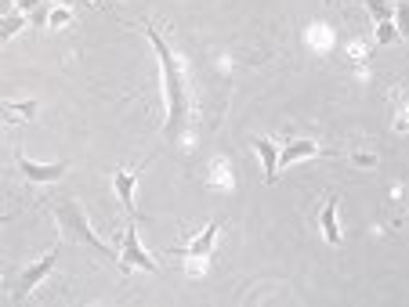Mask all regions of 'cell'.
<instances>
[{
  "instance_id": "6da1fadb",
  "label": "cell",
  "mask_w": 409,
  "mask_h": 307,
  "mask_svg": "<svg viewBox=\"0 0 409 307\" xmlns=\"http://www.w3.org/2000/svg\"><path fill=\"white\" fill-rule=\"evenodd\" d=\"M145 36H149V44L156 47L160 54V76H163V98H167V141H178V134L181 127H185V113H189V98H185V73H181V58L171 51V44L160 36L156 25H142Z\"/></svg>"
},
{
  "instance_id": "7a4b0ae2",
  "label": "cell",
  "mask_w": 409,
  "mask_h": 307,
  "mask_svg": "<svg viewBox=\"0 0 409 307\" xmlns=\"http://www.w3.org/2000/svg\"><path fill=\"white\" fill-rule=\"evenodd\" d=\"M54 220H59V228H62L65 235H73V239H80L83 246H91L98 257H105V260H116V253H112V246H105V242L94 235V228L87 225V217H83L80 203H73V199H65V203H54Z\"/></svg>"
},
{
  "instance_id": "3957f363",
  "label": "cell",
  "mask_w": 409,
  "mask_h": 307,
  "mask_svg": "<svg viewBox=\"0 0 409 307\" xmlns=\"http://www.w3.org/2000/svg\"><path fill=\"white\" fill-rule=\"evenodd\" d=\"M116 264H120V271H123V275H127V271H134V268H142V271H156V268H160L156 257L145 253L142 242H138V228H134V220H131V228L123 231V253L116 257Z\"/></svg>"
},
{
  "instance_id": "277c9868",
  "label": "cell",
  "mask_w": 409,
  "mask_h": 307,
  "mask_svg": "<svg viewBox=\"0 0 409 307\" xmlns=\"http://www.w3.org/2000/svg\"><path fill=\"white\" fill-rule=\"evenodd\" d=\"M59 257H62V246H54L48 257H40L36 264H30V268H25V275L19 278V293H15V297H30V293H33V289H36V286H40V282H44V278L54 271Z\"/></svg>"
},
{
  "instance_id": "5b68a950",
  "label": "cell",
  "mask_w": 409,
  "mask_h": 307,
  "mask_svg": "<svg viewBox=\"0 0 409 307\" xmlns=\"http://www.w3.org/2000/svg\"><path fill=\"white\" fill-rule=\"evenodd\" d=\"M19 170H22V177L44 185V181H59L65 174V163H33L30 156H19Z\"/></svg>"
},
{
  "instance_id": "8992f818",
  "label": "cell",
  "mask_w": 409,
  "mask_h": 307,
  "mask_svg": "<svg viewBox=\"0 0 409 307\" xmlns=\"http://www.w3.org/2000/svg\"><path fill=\"white\" fill-rule=\"evenodd\" d=\"M138 174H142V166L138 170H116L112 174V188H116V195H120V206L131 217H138L134 214V185H138Z\"/></svg>"
},
{
  "instance_id": "52a82bcc",
  "label": "cell",
  "mask_w": 409,
  "mask_h": 307,
  "mask_svg": "<svg viewBox=\"0 0 409 307\" xmlns=\"http://www.w3.org/2000/svg\"><path fill=\"white\" fill-rule=\"evenodd\" d=\"M319 141H312V137H297V141H290L286 148H279V166H293V163H301V159H312L319 156Z\"/></svg>"
},
{
  "instance_id": "ba28073f",
  "label": "cell",
  "mask_w": 409,
  "mask_h": 307,
  "mask_svg": "<svg viewBox=\"0 0 409 307\" xmlns=\"http://www.w3.org/2000/svg\"><path fill=\"white\" fill-rule=\"evenodd\" d=\"M250 145H253V152L261 156V163H264V181L272 185L275 174H279V145L268 141V137H250Z\"/></svg>"
},
{
  "instance_id": "9c48e42d",
  "label": "cell",
  "mask_w": 409,
  "mask_h": 307,
  "mask_svg": "<svg viewBox=\"0 0 409 307\" xmlns=\"http://www.w3.org/2000/svg\"><path fill=\"white\" fill-rule=\"evenodd\" d=\"M218 231H221V220H210V225H207V228H203V231L189 242L185 253H189V257H210V246H214Z\"/></svg>"
},
{
  "instance_id": "30bf717a",
  "label": "cell",
  "mask_w": 409,
  "mask_h": 307,
  "mask_svg": "<svg viewBox=\"0 0 409 307\" xmlns=\"http://www.w3.org/2000/svg\"><path fill=\"white\" fill-rule=\"evenodd\" d=\"M36 116V102H0V123H22Z\"/></svg>"
},
{
  "instance_id": "8fae6325",
  "label": "cell",
  "mask_w": 409,
  "mask_h": 307,
  "mask_svg": "<svg viewBox=\"0 0 409 307\" xmlns=\"http://www.w3.org/2000/svg\"><path fill=\"white\" fill-rule=\"evenodd\" d=\"M304 44L312 51H330L333 47V30H330V25H322V22H312V25H308V33H304Z\"/></svg>"
},
{
  "instance_id": "7c38bea8",
  "label": "cell",
  "mask_w": 409,
  "mask_h": 307,
  "mask_svg": "<svg viewBox=\"0 0 409 307\" xmlns=\"http://www.w3.org/2000/svg\"><path fill=\"white\" fill-rule=\"evenodd\" d=\"M319 225H322V235H326V242H330V246L341 242V225H337V199H330L326 206H322Z\"/></svg>"
},
{
  "instance_id": "4fadbf2b",
  "label": "cell",
  "mask_w": 409,
  "mask_h": 307,
  "mask_svg": "<svg viewBox=\"0 0 409 307\" xmlns=\"http://www.w3.org/2000/svg\"><path fill=\"white\" fill-rule=\"evenodd\" d=\"M210 185L214 188H221V192H229L235 181H232V166H229V159H214L210 163Z\"/></svg>"
},
{
  "instance_id": "5bb4252c",
  "label": "cell",
  "mask_w": 409,
  "mask_h": 307,
  "mask_svg": "<svg viewBox=\"0 0 409 307\" xmlns=\"http://www.w3.org/2000/svg\"><path fill=\"white\" fill-rule=\"evenodd\" d=\"M22 25H25V15H22V11H8V15L0 19V40H11V36L22 30Z\"/></svg>"
},
{
  "instance_id": "9a60e30c",
  "label": "cell",
  "mask_w": 409,
  "mask_h": 307,
  "mask_svg": "<svg viewBox=\"0 0 409 307\" xmlns=\"http://www.w3.org/2000/svg\"><path fill=\"white\" fill-rule=\"evenodd\" d=\"M366 11H370L373 22H391L395 19V4H388V0H366Z\"/></svg>"
},
{
  "instance_id": "2e32d148",
  "label": "cell",
  "mask_w": 409,
  "mask_h": 307,
  "mask_svg": "<svg viewBox=\"0 0 409 307\" xmlns=\"http://www.w3.org/2000/svg\"><path fill=\"white\" fill-rule=\"evenodd\" d=\"M73 22V11H69L65 4H54L48 8V30H62V25Z\"/></svg>"
},
{
  "instance_id": "e0dca14e",
  "label": "cell",
  "mask_w": 409,
  "mask_h": 307,
  "mask_svg": "<svg viewBox=\"0 0 409 307\" xmlns=\"http://www.w3.org/2000/svg\"><path fill=\"white\" fill-rule=\"evenodd\" d=\"M377 44H395V36H399V30H395V22H377Z\"/></svg>"
},
{
  "instance_id": "ac0fdd59",
  "label": "cell",
  "mask_w": 409,
  "mask_h": 307,
  "mask_svg": "<svg viewBox=\"0 0 409 307\" xmlns=\"http://www.w3.org/2000/svg\"><path fill=\"white\" fill-rule=\"evenodd\" d=\"M207 264H210V257H185V268H189V275H192V278L207 275Z\"/></svg>"
},
{
  "instance_id": "d6986e66",
  "label": "cell",
  "mask_w": 409,
  "mask_h": 307,
  "mask_svg": "<svg viewBox=\"0 0 409 307\" xmlns=\"http://www.w3.org/2000/svg\"><path fill=\"white\" fill-rule=\"evenodd\" d=\"M348 58H355L362 65L366 58H370V51H366V44H359V40H351V44H348Z\"/></svg>"
},
{
  "instance_id": "ffe728a7",
  "label": "cell",
  "mask_w": 409,
  "mask_h": 307,
  "mask_svg": "<svg viewBox=\"0 0 409 307\" xmlns=\"http://www.w3.org/2000/svg\"><path fill=\"white\" fill-rule=\"evenodd\" d=\"M355 163H359V166H373V163H377V156H366V152H359Z\"/></svg>"
},
{
  "instance_id": "44dd1931",
  "label": "cell",
  "mask_w": 409,
  "mask_h": 307,
  "mask_svg": "<svg viewBox=\"0 0 409 307\" xmlns=\"http://www.w3.org/2000/svg\"><path fill=\"white\" fill-rule=\"evenodd\" d=\"M11 4H19V8H22V11H33V8H36V4H40V0H11Z\"/></svg>"
},
{
  "instance_id": "7402d4cb",
  "label": "cell",
  "mask_w": 409,
  "mask_h": 307,
  "mask_svg": "<svg viewBox=\"0 0 409 307\" xmlns=\"http://www.w3.org/2000/svg\"><path fill=\"white\" fill-rule=\"evenodd\" d=\"M8 11H15V8H11V0H0V19H4Z\"/></svg>"
},
{
  "instance_id": "603a6c76",
  "label": "cell",
  "mask_w": 409,
  "mask_h": 307,
  "mask_svg": "<svg viewBox=\"0 0 409 307\" xmlns=\"http://www.w3.org/2000/svg\"><path fill=\"white\" fill-rule=\"evenodd\" d=\"M11 217H15V214H4V217H0V228H4V225H8V220H11Z\"/></svg>"
},
{
  "instance_id": "cb8c5ba5",
  "label": "cell",
  "mask_w": 409,
  "mask_h": 307,
  "mask_svg": "<svg viewBox=\"0 0 409 307\" xmlns=\"http://www.w3.org/2000/svg\"><path fill=\"white\" fill-rule=\"evenodd\" d=\"M54 4H65V0H54Z\"/></svg>"
}]
</instances>
